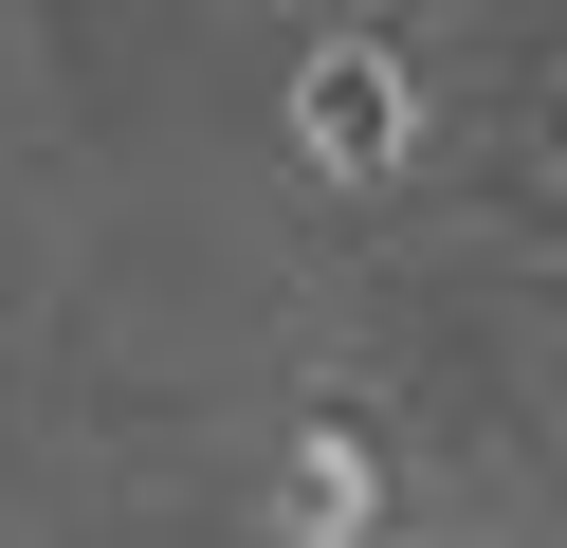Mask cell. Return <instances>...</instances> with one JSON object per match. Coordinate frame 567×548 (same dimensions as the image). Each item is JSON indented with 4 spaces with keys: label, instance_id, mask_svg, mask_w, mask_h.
Segmentation results:
<instances>
[{
    "label": "cell",
    "instance_id": "obj_2",
    "mask_svg": "<svg viewBox=\"0 0 567 548\" xmlns=\"http://www.w3.org/2000/svg\"><path fill=\"white\" fill-rule=\"evenodd\" d=\"M293 530H311V548L367 530V457H348V438H311V457H293Z\"/></svg>",
    "mask_w": 567,
    "mask_h": 548
},
{
    "label": "cell",
    "instance_id": "obj_1",
    "mask_svg": "<svg viewBox=\"0 0 567 548\" xmlns=\"http://www.w3.org/2000/svg\"><path fill=\"white\" fill-rule=\"evenodd\" d=\"M293 128H311V165H330V183H367V165H403V73H384V55H311V92H293Z\"/></svg>",
    "mask_w": 567,
    "mask_h": 548
}]
</instances>
